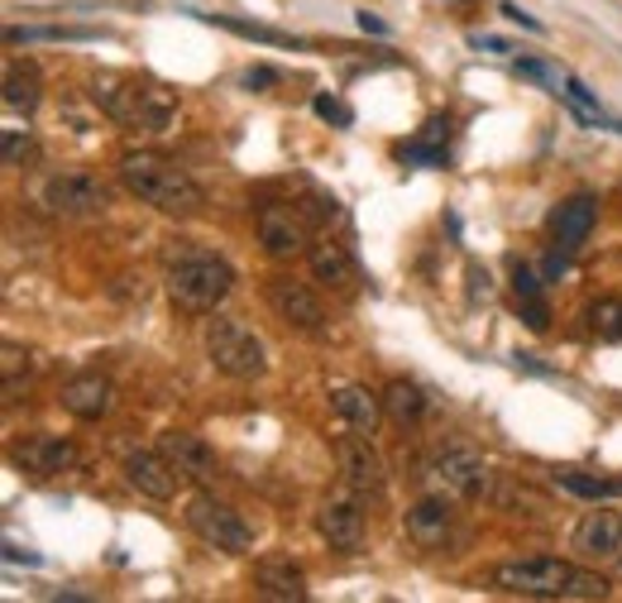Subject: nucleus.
Instances as JSON below:
<instances>
[{"instance_id": "24", "label": "nucleus", "mask_w": 622, "mask_h": 603, "mask_svg": "<svg viewBox=\"0 0 622 603\" xmlns=\"http://www.w3.org/2000/svg\"><path fill=\"white\" fill-rule=\"evenodd\" d=\"M43 100V77L34 63H6V106L20 115H34Z\"/></svg>"}, {"instance_id": "6", "label": "nucleus", "mask_w": 622, "mask_h": 603, "mask_svg": "<svg viewBox=\"0 0 622 603\" xmlns=\"http://www.w3.org/2000/svg\"><path fill=\"white\" fill-rule=\"evenodd\" d=\"M187 527L197 531L207 546H215V551H230V556H244L254 546V527L244 522L240 508H230L225 498L215 494H192L187 498Z\"/></svg>"}, {"instance_id": "35", "label": "nucleus", "mask_w": 622, "mask_h": 603, "mask_svg": "<svg viewBox=\"0 0 622 603\" xmlns=\"http://www.w3.org/2000/svg\"><path fill=\"white\" fill-rule=\"evenodd\" d=\"M488 302L494 297V278H488V268H479V264H470V302Z\"/></svg>"}, {"instance_id": "39", "label": "nucleus", "mask_w": 622, "mask_h": 603, "mask_svg": "<svg viewBox=\"0 0 622 603\" xmlns=\"http://www.w3.org/2000/svg\"><path fill=\"white\" fill-rule=\"evenodd\" d=\"M470 43H474V49H488V53H513V43L508 39H494V34H474Z\"/></svg>"}, {"instance_id": "5", "label": "nucleus", "mask_w": 622, "mask_h": 603, "mask_svg": "<svg viewBox=\"0 0 622 603\" xmlns=\"http://www.w3.org/2000/svg\"><path fill=\"white\" fill-rule=\"evenodd\" d=\"M207 359L225 373V379H240V383H254L268 373L264 340H259L244 321H230V316H215V321L207 326Z\"/></svg>"}, {"instance_id": "27", "label": "nucleus", "mask_w": 622, "mask_h": 603, "mask_svg": "<svg viewBox=\"0 0 622 603\" xmlns=\"http://www.w3.org/2000/svg\"><path fill=\"white\" fill-rule=\"evenodd\" d=\"M383 412L393 416V422H422V412H426V393H422V383H412V379H393L383 388Z\"/></svg>"}, {"instance_id": "32", "label": "nucleus", "mask_w": 622, "mask_h": 603, "mask_svg": "<svg viewBox=\"0 0 622 603\" xmlns=\"http://www.w3.org/2000/svg\"><path fill=\"white\" fill-rule=\"evenodd\" d=\"M0 149H6L10 168H20L29 158V129H0Z\"/></svg>"}, {"instance_id": "38", "label": "nucleus", "mask_w": 622, "mask_h": 603, "mask_svg": "<svg viewBox=\"0 0 622 603\" xmlns=\"http://www.w3.org/2000/svg\"><path fill=\"white\" fill-rule=\"evenodd\" d=\"M359 29H365V34H379V39L393 34V24L379 20V14H369V10H359Z\"/></svg>"}, {"instance_id": "41", "label": "nucleus", "mask_w": 622, "mask_h": 603, "mask_svg": "<svg viewBox=\"0 0 622 603\" xmlns=\"http://www.w3.org/2000/svg\"><path fill=\"white\" fill-rule=\"evenodd\" d=\"M517 364H523V369H531V373H551V369H546L537 355H517Z\"/></svg>"}, {"instance_id": "17", "label": "nucleus", "mask_w": 622, "mask_h": 603, "mask_svg": "<svg viewBox=\"0 0 622 603\" xmlns=\"http://www.w3.org/2000/svg\"><path fill=\"white\" fill-rule=\"evenodd\" d=\"M574 551L622 565V512H584L574 527Z\"/></svg>"}, {"instance_id": "2", "label": "nucleus", "mask_w": 622, "mask_h": 603, "mask_svg": "<svg viewBox=\"0 0 622 603\" xmlns=\"http://www.w3.org/2000/svg\"><path fill=\"white\" fill-rule=\"evenodd\" d=\"M120 182L129 197H139L144 207L164 211V215H197L207 207V192L197 187V178L187 172L182 163L154 154V149H139V154H125L120 158Z\"/></svg>"}, {"instance_id": "1", "label": "nucleus", "mask_w": 622, "mask_h": 603, "mask_svg": "<svg viewBox=\"0 0 622 603\" xmlns=\"http://www.w3.org/2000/svg\"><path fill=\"white\" fill-rule=\"evenodd\" d=\"M164 268H168L172 307L187 311V316H207L235 293V268H230L221 254L201 250V244H192V240H172L168 254H164Z\"/></svg>"}, {"instance_id": "29", "label": "nucleus", "mask_w": 622, "mask_h": 603, "mask_svg": "<svg viewBox=\"0 0 622 603\" xmlns=\"http://www.w3.org/2000/svg\"><path fill=\"white\" fill-rule=\"evenodd\" d=\"M584 321H589V336H599V340H622V297H599V302H589Z\"/></svg>"}, {"instance_id": "36", "label": "nucleus", "mask_w": 622, "mask_h": 603, "mask_svg": "<svg viewBox=\"0 0 622 603\" xmlns=\"http://www.w3.org/2000/svg\"><path fill=\"white\" fill-rule=\"evenodd\" d=\"M503 14H508L513 24H523V29H531V34H546V24L537 20V14H527L523 6H517V0H503Z\"/></svg>"}, {"instance_id": "25", "label": "nucleus", "mask_w": 622, "mask_h": 603, "mask_svg": "<svg viewBox=\"0 0 622 603\" xmlns=\"http://www.w3.org/2000/svg\"><path fill=\"white\" fill-rule=\"evenodd\" d=\"M10 43H96L106 39V29H72V24H10Z\"/></svg>"}, {"instance_id": "14", "label": "nucleus", "mask_w": 622, "mask_h": 603, "mask_svg": "<svg viewBox=\"0 0 622 603\" xmlns=\"http://www.w3.org/2000/svg\"><path fill=\"white\" fill-rule=\"evenodd\" d=\"M158 451L168 455V465L182 474V479H192V484H211L215 479V469H221V459H215V451L207 441L197 436V431H164L158 436Z\"/></svg>"}, {"instance_id": "10", "label": "nucleus", "mask_w": 622, "mask_h": 603, "mask_svg": "<svg viewBox=\"0 0 622 603\" xmlns=\"http://www.w3.org/2000/svg\"><path fill=\"white\" fill-rule=\"evenodd\" d=\"M316 531L330 551L340 556H359L365 551V508L350 494H330L321 508H316Z\"/></svg>"}, {"instance_id": "37", "label": "nucleus", "mask_w": 622, "mask_h": 603, "mask_svg": "<svg viewBox=\"0 0 622 603\" xmlns=\"http://www.w3.org/2000/svg\"><path fill=\"white\" fill-rule=\"evenodd\" d=\"M244 86H250V92H259V86H278L283 77H278V72H273V67H250V72H244V77H240Z\"/></svg>"}, {"instance_id": "34", "label": "nucleus", "mask_w": 622, "mask_h": 603, "mask_svg": "<svg viewBox=\"0 0 622 603\" xmlns=\"http://www.w3.org/2000/svg\"><path fill=\"white\" fill-rule=\"evenodd\" d=\"M517 316L531 326V330H546L551 326V307H546L541 297H531V302H517Z\"/></svg>"}, {"instance_id": "7", "label": "nucleus", "mask_w": 622, "mask_h": 603, "mask_svg": "<svg viewBox=\"0 0 622 603\" xmlns=\"http://www.w3.org/2000/svg\"><path fill=\"white\" fill-rule=\"evenodd\" d=\"M488 479H494V474L484 469V455L470 451V445H441L422 465V484L431 494H445V498H479Z\"/></svg>"}, {"instance_id": "9", "label": "nucleus", "mask_w": 622, "mask_h": 603, "mask_svg": "<svg viewBox=\"0 0 622 603\" xmlns=\"http://www.w3.org/2000/svg\"><path fill=\"white\" fill-rule=\"evenodd\" d=\"M264 297H268V307L273 316L287 326V330H297V336H321L326 330V307L316 302V293L307 283H297V278H268L264 283Z\"/></svg>"}, {"instance_id": "8", "label": "nucleus", "mask_w": 622, "mask_h": 603, "mask_svg": "<svg viewBox=\"0 0 622 603\" xmlns=\"http://www.w3.org/2000/svg\"><path fill=\"white\" fill-rule=\"evenodd\" d=\"M43 207L53 215H106L110 207V187L96 178V172L86 168H67V172H53L49 182H43Z\"/></svg>"}, {"instance_id": "4", "label": "nucleus", "mask_w": 622, "mask_h": 603, "mask_svg": "<svg viewBox=\"0 0 622 603\" xmlns=\"http://www.w3.org/2000/svg\"><path fill=\"white\" fill-rule=\"evenodd\" d=\"M92 100L110 115L115 125L139 129V135H164L178 115V92L144 77H115V72H101L92 77Z\"/></svg>"}, {"instance_id": "28", "label": "nucleus", "mask_w": 622, "mask_h": 603, "mask_svg": "<svg viewBox=\"0 0 622 603\" xmlns=\"http://www.w3.org/2000/svg\"><path fill=\"white\" fill-rule=\"evenodd\" d=\"M556 488H566L574 498H618L622 479H599V474H584V469H556Z\"/></svg>"}, {"instance_id": "26", "label": "nucleus", "mask_w": 622, "mask_h": 603, "mask_svg": "<svg viewBox=\"0 0 622 603\" xmlns=\"http://www.w3.org/2000/svg\"><path fill=\"white\" fill-rule=\"evenodd\" d=\"M201 20H207V24H221V29H230V34H240V39L273 43V49H293V53L307 49V39L283 34V29H268V24H254V20H240V14H201Z\"/></svg>"}, {"instance_id": "31", "label": "nucleus", "mask_w": 622, "mask_h": 603, "mask_svg": "<svg viewBox=\"0 0 622 603\" xmlns=\"http://www.w3.org/2000/svg\"><path fill=\"white\" fill-rule=\"evenodd\" d=\"M312 110H316V115H321V120H330V125H340V129H350V125H355V110H350V106H345V100H340V96H326V92H316V96H312Z\"/></svg>"}, {"instance_id": "19", "label": "nucleus", "mask_w": 622, "mask_h": 603, "mask_svg": "<svg viewBox=\"0 0 622 603\" xmlns=\"http://www.w3.org/2000/svg\"><path fill=\"white\" fill-rule=\"evenodd\" d=\"M326 398H330V412H336L350 431H365V436H373V431H379L383 398H373L369 388H359V383H330Z\"/></svg>"}, {"instance_id": "30", "label": "nucleus", "mask_w": 622, "mask_h": 603, "mask_svg": "<svg viewBox=\"0 0 622 603\" xmlns=\"http://www.w3.org/2000/svg\"><path fill=\"white\" fill-rule=\"evenodd\" d=\"M517 77H527V82H541L551 96L566 92V67H556V63H546V57H517L513 63Z\"/></svg>"}, {"instance_id": "22", "label": "nucleus", "mask_w": 622, "mask_h": 603, "mask_svg": "<svg viewBox=\"0 0 622 603\" xmlns=\"http://www.w3.org/2000/svg\"><path fill=\"white\" fill-rule=\"evenodd\" d=\"M307 268H312L316 283L336 287V293L355 287V254L345 250V244H336V240H316L307 250Z\"/></svg>"}, {"instance_id": "13", "label": "nucleus", "mask_w": 622, "mask_h": 603, "mask_svg": "<svg viewBox=\"0 0 622 603\" xmlns=\"http://www.w3.org/2000/svg\"><path fill=\"white\" fill-rule=\"evenodd\" d=\"M10 459L24 474H34V479H53V474H67L72 465H77V445H72L67 436H49V431H39V436L14 441Z\"/></svg>"}, {"instance_id": "3", "label": "nucleus", "mask_w": 622, "mask_h": 603, "mask_svg": "<svg viewBox=\"0 0 622 603\" xmlns=\"http://www.w3.org/2000/svg\"><path fill=\"white\" fill-rule=\"evenodd\" d=\"M494 584L508 589L517 599H609V580L594 570H580L556 556H531V560H508L494 570Z\"/></svg>"}, {"instance_id": "18", "label": "nucleus", "mask_w": 622, "mask_h": 603, "mask_svg": "<svg viewBox=\"0 0 622 603\" xmlns=\"http://www.w3.org/2000/svg\"><path fill=\"white\" fill-rule=\"evenodd\" d=\"M125 479H129V488H139L144 498L168 503L172 488H178V469L168 465L164 451H135V455H125Z\"/></svg>"}, {"instance_id": "33", "label": "nucleus", "mask_w": 622, "mask_h": 603, "mask_svg": "<svg viewBox=\"0 0 622 603\" xmlns=\"http://www.w3.org/2000/svg\"><path fill=\"white\" fill-rule=\"evenodd\" d=\"M513 293H517V302L541 297V278H537V268H531V264H513Z\"/></svg>"}, {"instance_id": "40", "label": "nucleus", "mask_w": 622, "mask_h": 603, "mask_svg": "<svg viewBox=\"0 0 622 603\" xmlns=\"http://www.w3.org/2000/svg\"><path fill=\"white\" fill-rule=\"evenodd\" d=\"M6 560H10V565H20V560H24V565H39V556L34 551H20L14 541H6Z\"/></svg>"}, {"instance_id": "16", "label": "nucleus", "mask_w": 622, "mask_h": 603, "mask_svg": "<svg viewBox=\"0 0 622 603\" xmlns=\"http://www.w3.org/2000/svg\"><path fill=\"white\" fill-rule=\"evenodd\" d=\"M402 522H408V537L422 546V551H436V546L451 541L455 512H451V503H445V494H426V498L412 503Z\"/></svg>"}, {"instance_id": "21", "label": "nucleus", "mask_w": 622, "mask_h": 603, "mask_svg": "<svg viewBox=\"0 0 622 603\" xmlns=\"http://www.w3.org/2000/svg\"><path fill=\"white\" fill-rule=\"evenodd\" d=\"M254 584L264 599H283V603H302L307 599V574H302L287 556H264L254 565Z\"/></svg>"}, {"instance_id": "15", "label": "nucleus", "mask_w": 622, "mask_h": 603, "mask_svg": "<svg viewBox=\"0 0 622 603\" xmlns=\"http://www.w3.org/2000/svg\"><path fill=\"white\" fill-rule=\"evenodd\" d=\"M57 402H63V412H72L77 422H101V416H110V408H115V383L106 373H77V379L63 383Z\"/></svg>"}, {"instance_id": "11", "label": "nucleus", "mask_w": 622, "mask_h": 603, "mask_svg": "<svg viewBox=\"0 0 622 603\" xmlns=\"http://www.w3.org/2000/svg\"><path fill=\"white\" fill-rule=\"evenodd\" d=\"M254 230H259V244H264L273 258H297L307 250V221H302L293 207H283V201H259Z\"/></svg>"}, {"instance_id": "12", "label": "nucleus", "mask_w": 622, "mask_h": 603, "mask_svg": "<svg viewBox=\"0 0 622 603\" xmlns=\"http://www.w3.org/2000/svg\"><path fill=\"white\" fill-rule=\"evenodd\" d=\"M336 459H340V474L345 484L355 488V494L365 498H379L388 488V469H383V455L373 451V441L365 431H355V436H340L336 441Z\"/></svg>"}, {"instance_id": "23", "label": "nucleus", "mask_w": 622, "mask_h": 603, "mask_svg": "<svg viewBox=\"0 0 622 603\" xmlns=\"http://www.w3.org/2000/svg\"><path fill=\"white\" fill-rule=\"evenodd\" d=\"M445 149H451V120L445 115H431L422 125V135L412 144H402V163H422V168H441L445 163Z\"/></svg>"}, {"instance_id": "20", "label": "nucleus", "mask_w": 622, "mask_h": 603, "mask_svg": "<svg viewBox=\"0 0 622 603\" xmlns=\"http://www.w3.org/2000/svg\"><path fill=\"white\" fill-rule=\"evenodd\" d=\"M594 225H599V201L589 192L560 201V207L551 211V235H556L560 250H570V254L589 240V230H594Z\"/></svg>"}]
</instances>
